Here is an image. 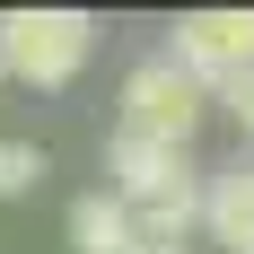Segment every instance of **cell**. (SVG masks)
I'll return each mask as SVG.
<instances>
[{
    "label": "cell",
    "mask_w": 254,
    "mask_h": 254,
    "mask_svg": "<svg viewBox=\"0 0 254 254\" xmlns=\"http://www.w3.org/2000/svg\"><path fill=\"white\" fill-rule=\"evenodd\" d=\"M105 176H114V202L131 210V228L158 237V246H184V228L202 219V167L176 140H140V131H114L105 140Z\"/></svg>",
    "instance_id": "cell-1"
},
{
    "label": "cell",
    "mask_w": 254,
    "mask_h": 254,
    "mask_svg": "<svg viewBox=\"0 0 254 254\" xmlns=\"http://www.w3.org/2000/svg\"><path fill=\"white\" fill-rule=\"evenodd\" d=\"M97 53V18L88 9H9L0 18V79L26 88H70Z\"/></svg>",
    "instance_id": "cell-2"
},
{
    "label": "cell",
    "mask_w": 254,
    "mask_h": 254,
    "mask_svg": "<svg viewBox=\"0 0 254 254\" xmlns=\"http://www.w3.org/2000/svg\"><path fill=\"white\" fill-rule=\"evenodd\" d=\"M202 114H210V88H193L167 53H149V62H131V79H123V123H114V131H140V140H176V149H193Z\"/></svg>",
    "instance_id": "cell-3"
},
{
    "label": "cell",
    "mask_w": 254,
    "mask_h": 254,
    "mask_svg": "<svg viewBox=\"0 0 254 254\" xmlns=\"http://www.w3.org/2000/svg\"><path fill=\"white\" fill-rule=\"evenodd\" d=\"M167 62H176L193 88H228V79L254 70V9H184L167 26Z\"/></svg>",
    "instance_id": "cell-4"
},
{
    "label": "cell",
    "mask_w": 254,
    "mask_h": 254,
    "mask_svg": "<svg viewBox=\"0 0 254 254\" xmlns=\"http://www.w3.org/2000/svg\"><path fill=\"white\" fill-rule=\"evenodd\" d=\"M202 228H210V246L254 254V167L246 158L219 167V176H202Z\"/></svg>",
    "instance_id": "cell-5"
},
{
    "label": "cell",
    "mask_w": 254,
    "mask_h": 254,
    "mask_svg": "<svg viewBox=\"0 0 254 254\" xmlns=\"http://www.w3.org/2000/svg\"><path fill=\"white\" fill-rule=\"evenodd\" d=\"M70 246L79 254H131L140 228H131V210L114 202V193H79L70 202Z\"/></svg>",
    "instance_id": "cell-6"
},
{
    "label": "cell",
    "mask_w": 254,
    "mask_h": 254,
    "mask_svg": "<svg viewBox=\"0 0 254 254\" xmlns=\"http://www.w3.org/2000/svg\"><path fill=\"white\" fill-rule=\"evenodd\" d=\"M35 184H44V149L9 131V140H0V202H18V193H35Z\"/></svg>",
    "instance_id": "cell-7"
},
{
    "label": "cell",
    "mask_w": 254,
    "mask_h": 254,
    "mask_svg": "<svg viewBox=\"0 0 254 254\" xmlns=\"http://www.w3.org/2000/svg\"><path fill=\"white\" fill-rule=\"evenodd\" d=\"M210 105H228V114H237V131L254 140V70H246V79H228V88H219Z\"/></svg>",
    "instance_id": "cell-8"
},
{
    "label": "cell",
    "mask_w": 254,
    "mask_h": 254,
    "mask_svg": "<svg viewBox=\"0 0 254 254\" xmlns=\"http://www.w3.org/2000/svg\"><path fill=\"white\" fill-rule=\"evenodd\" d=\"M131 254H184V246H158V237H140V246H131Z\"/></svg>",
    "instance_id": "cell-9"
}]
</instances>
